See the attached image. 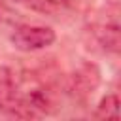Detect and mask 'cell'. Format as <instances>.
Wrapping results in <instances>:
<instances>
[{
	"mask_svg": "<svg viewBox=\"0 0 121 121\" xmlns=\"http://www.w3.org/2000/svg\"><path fill=\"white\" fill-rule=\"evenodd\" d=\"M0 112L13 117H30V113L21 106L19 85L8 66H0Z\"/></svg>",
	"mask_w": 121,
	"mask_h": 121,
	"instance_id": "2",
	"label": "cell"
},
{
	"mask_svg": "<svg viewBox=\"0 0 121 121\" xmlns=\"http://www.w3.org/2000/svg\"><path fill=\"white\" fill-rule=\"evenodd\" d=\"M6 13H8V8H6V4L0 0V23L4 21V17H6Z\"/></svg>",
	"mask_w": 121,
	"mask_h": 121,
	"instance_id": "7",
	"label": "cell"
},
{
	"mask_svg": "<svg viewBox=\"0 0 121 121\" xmlns=\"http://www.w3.org/2000/svg\"><path fill=\"white\" fill-rule=\"evenodd\" d=\"M93 117L95 119H117L119 117V96L117 95H106L100 100V104L96 106Z\"/></svg>",
	"mask_w": 121,
	"mask_h": 121,
	"instance_id": "6",
	"label": "cell"
},
{
	"mask_svg": "<svg viewBox=\"0 0 121 121\" xmlns=\"http://www.w3.org/2000/svg\"><path fill=\"white\" fill-rule=\"evenodd\" d=\"M9 40L19 51H38L55 42V30L38 25H17Z\"/></svg>",
	"mask_w": 121,
	"mask_h": 121,
	"instance_id": "1",
	"label": "cell"
},
{
	"mask_svg": "<svg viewBox=\"0 0 121 121\" xmlns=\"http://www.w3.org/2000/svg\"><path fill=\"white\" fill-rule=\"evenodd\" d=\"M93 32H95V36L98 38L100 45H102L106 51L117 53V49H119V26H117V23L100 25V26H96V30H93Z\"/></svg>",
	"mask_w": 121,
	"mask_h": 121,
	"instance_id": "4",
	"label": "cell"
},
{
	"mask_svg": "<svg viewBox=\"0 0 121 121\" xmlns=\"http://www.w3.org/2000/svg\"><path fill=\"white\" fill-rule=\"evenodd\" d=\"M23 6H26L28 9H34L38 13H45V15H57L60 11H64L66 8H70L72 0H17Z\"/></svg>",
	"mask_w": 121,
	"mask_h": 121,
	"instance_id": "5",
	"label": "cell"
},
{
	"mask_svg": "<svg viewBox=\"0 0 121 121\" xmlns=\"http://www.w3.org/2000/svg\"><path fill=\"white\" fill-rule=\"evenodd\" d=\"M100 83V70L93 62H83L70 78L68 91L76 96V100H87Z\"/></svg>",
	"mask_w": 121,
	"mask_h": 121,
	"instance_id": "3",
	"label": "cell"
}]
</instances>
